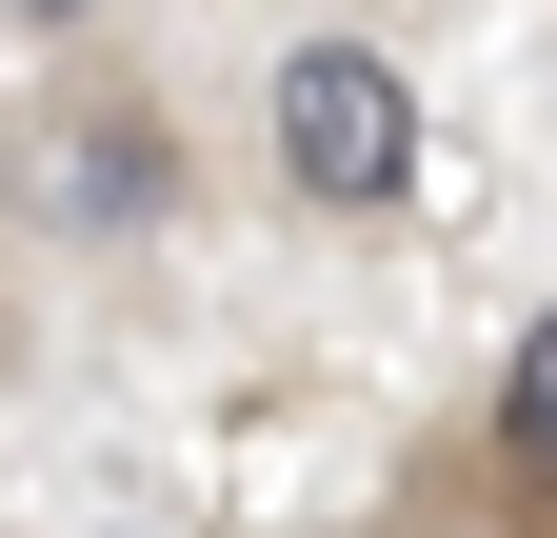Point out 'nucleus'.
I'll list each match as a JSON object with an SVG mask.
<instances>
[{"instance_id":"1","label":"nucleus","mask_w":557,"mask_h":538,"mask_svg":"<svg viewBox=\"0 0 557 538\" xmlns=\"http://www.w3.org/2000/svg\"><path fill=\"white\" fill-rule=\"evenodd\" d=\"M259 140H278V180H299L319 220H379V199L418 180V81H398L379 40H299L278 100H259Z\"/></svg>"},{"instance_id":"3","label":"nucleus","mask_w":557,"mask_h":538,"mask_svg":"<svg viewBox=\"0 0 557 538\" xmlns=\"http://www.w3.org/2000/svg\"><path fill=\"white\" fill-rule=\"evenodd\" d=\"M40 21H60V0H40Z\"/></svg>"},{"instance_id":"2","label":"nucleus","mask_w":557,"mask_h":538,"mask_svg":"<svg viewBox=\"0 0 557 538\" xmlns=\"http://www.w3.org/2000/svg\"><path fill=\"white\" fill-rule=\"evenodd\" d=\"M498 458H518V479H557V299H537V340L498 359Z\"/></svg>"}]
</instances>
